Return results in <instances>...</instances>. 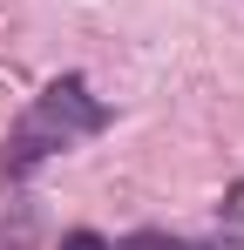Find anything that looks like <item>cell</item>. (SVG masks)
I'll return each instance as SVG.
<instances>
[{
	"mask_svg": "<svg viewBox=\"0 0 244 250\" xmlns=\"http://www.w3.org/2000/svg\"><path fill=\"white\" fill-rule=\"evenodd\" d=\"M109 122H116V115H109L102 95H88V75H54V82L21 108V122L7 128V142H0V176H7V183H27L48 156H61V149L88 142V135H102Z\"/></svg>",
	"mask_w": 244,
	"mask_h": 250,
	"instance_id": "obj_1",
	"label": "cell"
},
{
	"mask_svg": "<svg viewBox=\"0 0 244 250\" xmlns=\"http://www.w3.org/2000/svg\"><path fill=\"white\" fill-rule=\"evenodd\" d=\"M116 250H224V244H190V237H170V230H136Z\"/></svg>",
	"mask_w": 244,
	"mask_h": 250,
	"instance_id": "obj_2",
	"label": "cell"
},
{
	"mask_svg": "<svg viewBox=\"0 0 244 250\" xmlns=\"http://www.w3.org/2000/svg\"><path fill=\"white\" fill-rule=\"evenodd\" d=\"M54 250H116V244H109L102 230H61V244H54Z\"/></svg>",
	"mask_w": 244,
	"mask_h": 250,
	"instance_id": "obj_3",
	"label": "cell"
}]
</instances>
